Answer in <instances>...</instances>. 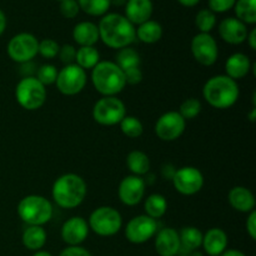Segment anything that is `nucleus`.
Masks as SVG:
<instances>
[{
    "instance_id": "obj_6",
    "label": "nucleus",
    "mask_w": 256,
    "mask_h": 256,
    "mask_svg": "<svg viewBox=\"0 0 256 256\" xmlns=\"http://www.w3.org/2000/svg\"><path fill=\"white\" fill-rule=\"evenodd\" d=\"M15 98L20 106L34 112L46 102V89L35 76H24L15 88Z\"/></svg>"
},
{
    "instance_id": "obj_19",
    "label": "nucleus",
    "mask_w": 256,
    "mask_h": 256,
    "mask_svg": "<svg viewBox=\"0 0 256 256\" xmlns=\"http://www.w3.org/2000/svg\"><path fill=\"white\" fill-rule=\"evenodd\" d=\"M228 235L220 228H212L202 234V244L205 252L209 256H220L226 250Z\"/></svg>"
},
{
    "instance_id": "obj_39",
    "label": "nucleus",
    "mask_w": 256,
    "mask_h": 256,
    "mask_svg": "<svg viewBox=\"0 0 256 256\" xmlns=\"http://www.w3.org/2000/svg\"><path fill=\"white\" fill-rule=\"evenodd\" d=\"M59 58L62 60V62H64L65 65L75 64V56H76V49H75L72 45L66 44L60 46L59 50Z\"/></svg>"
},
{
    "instance_id": "obj_46",
    "label": "nucleus",
    "mask_w": 256,
    "mask_h": 256,
    "mask_svg": "<svg viewBox=\"0 0 256 256\" xmlns=\"http://www.w3.org/2000/svg\"><path fill=\"white\" fill-rule=\"evenodd\" d=\"M5 28H6V16H5L4 12L0 9V36H2V32H4Z\"/></svg>"
},
{
    "instance_id": "obj_3",
    "label": "nucleus",
    "mask_w": 256,
    "mask_h": 256,
    "mask_svg": "<svg viewBox=\"0 0 256 256\" xmlns=\"http://www.w3.org/2000/svg\"><path fill=\"white\" fill-rule=\"evenodd\" d=\"M240 95L239 85L226 75H216L205 82L202 96L215 109H228L238 102Z\"/></svg>"
},
{
    "instance_id": "obj_49",
    "label": "nucleus",
    "mask_w": 256,
    "mask_h": 256,
    "mask_svg": "<svg viewBox=\"0 0 256 256\" xmlns=\"http://www.w3.org/2000/svg\"><path fill=\"white\" fill-rule=\"evenodd\" d=\"M128 0H110V4H114L116 6H122V5L126 4Z\"/></svg>"
},
{
    "instance_id": "obj_29",
    "label": "nucleus",
    "mask_w": 256,
    "mask_h": 256,
    "mask_svg": "<svg viewBox=\"0 0 256 256\" xmlns=\"http://www.w3.org/2000/svg\"><path fill=\"white\" fill-rule=\"evenodd\" d=\"M115 64L122 70V72H126L129 69H134V68H140L142 64V59H140V55L136 50H134L132 48H124V49H120L118 52L116 58H115Z\"/></svg>"
},
{
    "instance_id": "obj_1",
    "label": "nucleus",
    "mask_w": 256,
    "mask_h": 256,
    "mask_svg": "<svg viewBox=\"0 0 256 256\" xmlns=\"http://www.w3.org/2000/svg\"><path fill=\"white\" fill-rule=\"evenodd\" d=\"M99 39L112 49H124L136 39L135 26L120 14H108L100 20Z\"/></svg>"
},
{
    "instance_id": "obj_45",
    "label": "nucleus",
    "mask_w": 256,
    "mask_h": 256,
    "mask_svg": "<svg viewBox=\"0 0 256 256\" xmlns=\"http://www.w3.org/2000/svg\"><path fill=\"white\" fill-rule=\"evenodd\" d=\"M248 42L252 50H256V29H252V32H248Z\"/></svg>"
},
{
    "instance_id": "obj_22",
    "label": "nucleus",
    "mask_w": 256,
    "mask_h": 256,
    "mask_svg": "<svg viewBox=\"0 0 256 256\" xmlns=\"http://www.w3.org/2000/svg\"><path fill=\"white\" fill-rule=\"evenodd\" d=\"M229 202L236 212H252L255 210L256 200L254 194L245 186H235L229 192Z\"/></svg>"
},
{
    "instance_id": "obj_40",
    "label": "nucleus",
    "mask_w": 256,
    "mask_h": 256,
    "mask_svg": "<svg viewBox=\"0 0 256 256\" xmlns=\"http://www.w3.org/2000/svg\"><path fill=\"white\" fill-rule=\"evenodd\" d=\"M236 0H209V8L212 12H225L232 9Z\"/></svg>"
},
{
    "instance_id": "obj_15",
    "label": "nucleus",
    "mask_w": 256,
    "mask_h": 256,
    "mask_svg": "<svg viewBox=\"0 0 256 256\" xmlns=\"http://www.w3.org/2000/svg\"><path fill=\"white\" fill-rule=\"evenodd\" d=\"M145 186H146V182L142 176H136V175L125 176L118 189L120 202L128 206H135L144 198Z\"/></svg>"
},
{
    "instance_id": "obj_41",
    "label": "nucleus",
    "mask_w": 256,
    "mask_h": 256,
    "mask_svg": "<svg viewBox=\"0 0 256 256\" xmlns=\"http://www.w3.org/2000/svg\"><path fill=\"white\" fill-rule=\"evenodd\" d=\"M125 75V82L126 84L130 85H136L142 82V72L140 68H134V69H129L124 72Z\"/></svg>"
},
{
    "instance_id": "obj_5",
    "label": "nucleus",
    "mask_w": 256,
    "mask_h": 256,
    "mask_svg": "<svg viewBox=\"0 0 256 256\" xmlns=\"http://www.w3.org/2000/svg\"><path fill=\"white\" fill-rule=\"evenodd\" d=\"M18 215L28 225L42 226L52 218V205L42 195H28L18 204Z\"/></svg>"
},
{
    "instance_id": "obj_44",
    "label": "nucleus",
    "mask_w": 256,
    "mask_h": 256,
    "mask_svg": "<svg viewBox=\"0 0 256 256\" xmlns=\"http://www.w3.org/2000/svg\"><path fill=\"white\" fill-rule=\"evenodd\" d=\"M175 172H176V169H175V168L172 166V164H166V165H164V166H162V178H165V179L172 180V176H174Z\"/></svg>"
},
{
    "instance_id": "obj_32",
    "label": "nucleus",
    "mask_w": 256,
    "mask_h": 256,
    "mask_svg": "<svg viewBox=\"0 0 256 256\" xmlns=\"http://www.w3.org/2000/svg\"><path fill=\"white\" fill-rule=\"evenodd\" d=\"M79 8L92 16H102L109 10L110 0H78Z\"/></svg>"
},
{
    "instance_id": "obj_50",
    "label": "nucleus",
    "mask_w": 256,
    "mask_h": 256,
    "mask_svg": "<svg viewBox=\"0 0 256 256\" xmlns=\"http://www.w3.org/2000/svg\"><path fill=\"white\" fill-rule=\"evenodd\" d=\"M249 119H250V122H255V119H256V109H255V106L252 108V112H250V114H249Z\"/></svg>"
},
{
    "instance_id": "obj_13",
    "label": "nucleus",
    "mask_w": 256,
    "mask_h": 256,
    "mask_svg": "<svg viewBox=\"0 0 256 256\" xmlns=\"http://www.w3.org/2000/svg\"><path fill=\"white\" fill-rule=\"evenodd\" d=\"M186 120L178 112H168L158 119L155 134L162 142H174L185 132Z\"/></svg>"
},
{
    "instance_id": "obj_34",
    "label": "nucleus",
    "mask_w": 256,
    "mask_h": 256,
    "mask_svg": "<svg viewBox=\"0 0 256 256\" xmlns=\"http://www.w3.org/2000/svg\"><path fill=\"white\" fill-rule=\"evenodd\" d=\"M215 24H216V16H215V12H212V10L202 9L196 14L195 25L200 30V32L209 34L214 29Z\"/></svg>"
},
{
    "instance_id": "obj_24",
    "label": "nucleus",
    "mask_w": 256,
    "mask_h": 256,
    "mask_svg": "<svg viewBox=\"0 0 256 256\" xmlns=\"http://www.w3.org/2000/svg\"><path fill=\"white\" fill-rule=\"evenodd\" d=\"M180 254L186 255L199 249L202 244V232L198 228H182L179 232Z\"/></svg>"
},
{
    "instance_id": "obj_26",
    "label": "nucleus",
    "mask_w": 256,
    "mask_h": 256,
    "mask_svg": "<svg viewBox=\"0 0 256 256\" xmlns=\"http://www.w3.org/2000/svg\"><path fill=\"white\" fill-rule=\"evenodd\" d=\"M135 32L140 42H145V44H154L162 39V28L158 22L148 20V22L140 24L138 29H135Z\"/></svg>"
},
{
    "instance_id": "obj_52",
    "label": "nucleus",
    "mask_w": 256,
    "mask_h": 256,
    "mask_svg": "<svg viewBox=\"0 0 256 256\" xmlns=\"http://www.w3.org/2000/svg\"><path fill=\"white\" fill-rule=\"evenodd\" d=\"M189 256H202V254L200 252H198V250H195V252H190Z\"/></svg>"
},
{
    "instance_id": "obj_11",
    "label": "nucleus",
    "mask_w": 256,
    "mask_h": 256,
    "mask_svg": "<svg viewBox=\"0 0 256 256\" xmlns=\"http://www.w3.org/2000/svg\"><path fill=\"white\" fill-rule=\"evenodd\" d=\"M192 54L199 64L212 66L216 62L219 56V48L216 40L206 32H199L192 40Z\"/></svg>"
},
{
    "instance_id": "obj_42",
    "label": "nucleus",
    "mask_w": 256,
    "mask_h": 256,
    "mask_svg": "<svg viewBox=\"0 0 256 256\" xmlns=\"http://www.w3.org/2000/svg\"><path fill=\"white\" fill-rule=\"evenodd\" d=\"M59 256H92V254L82 246H68L60 252Z\"/></svg>"
},
{
    "instance_id": "obj_51",
    "label": "nucleus",
    "mask_w": 256,
    "mask_h": 256,
    "mask_svg": "<svg viewBox=\"0 0 256 256\" xmlns=\"http://www.w3.org/2000/svg\"><path fill=\"white\" fill-rule=\"evenodd\" d=\"M32 256H52L50 252H42V250H39V252H35V254Z\"/></svg>"
},
{
    "instance_id": "obj_48",
    "label": "nucleus",
    "mask_w": 256,
    "mask_h": 256,
    "mask_svg": "<svg viewBox=\"0 0 256 256\" xmlns=\"http://www.w3.org/2000/svg\"><path fill=\"white\" fill-rule=\"evenodd\" d=\"M178 2H179L182 5H184V6L192 8V6H195L200 0H178Z\"/></svg>"
},
{
    "instance_id": "obj_28",
    "label": "nucleus",
    "mask_w": 256,
    "mask_h": 256,
    "mask_svg": "<svg viewBox=\"0 0 256 256\" xmlns=\"http://www.w3.org/2000/svg\"><path fill=\"white\" fill-rule=\"evenodd\" d=\"M145 215L152 219H160L165 215L168 210V202L162 194H152L146 198L144 202Z\"/></svg>"
},
{
    "instance_id": "obj_33",
    "label": "nucleus",
    "mask_w": 256,
    "mask_h": 256,
    "mask_svg": "<svg viewBox=\"0 0 256 256\" xmlns=\"http://www.w3.org/2000/svg\"><path fill=\"white\" fill-rule=\"evenodd\" d=\"M120 129H122V134L130 139H136V138L142 136V132H144L142 122L135 116H125L120 122Z\"/></svg>"
},
{
    "instance_id": "obj_17",
    "label": "nucleus",
    "mask_w": 256,
    "mask_h": 256,
    "mask_svg": "<svg viewBox=\"0 0 256 256\" xmlns=\"http://www.w3.org/2000/svg\"><path fill=\"white\" fill-rule=\"evenodd\" d=\"M155 235V250L160 256H176L180 254V238L176 230L172 228H164Z\"/></svg>"
},
{
    "instance_id": "obj_25",
    "label": "nucleus",
    "mask_w": 256,
    "mask_h": 256,
    "mask_svg": "<svg viewBox=\"0 0 256 256\" xmlns=\"http://www.w3.org/2000/svg\"><path fill=\"white\" fill-rule=\"evenodd\" d=\"M46 232L42 226L30 225L24 230L22 236V245L32 252H39L46 244Z\"/></svg>"
},
{
    "instance_id": "obj_20",
    "label": "nucleus",
    "mask_w": 256,
    "mask_h": 256,
    "mask_svg": "<svg viewBox=\"0 0 256 256\" xmlns=\"http://www.w3.org/2000/svg\"><path fill=\"white\" fill-rule=\"evenodd\" d=\"M125 5V18L132 25H140L150 20L152 14V0H128Z\"/></svg>"
},
{
    "instance_id": "obj_10",
    "label": "nucleus",
    "mask_w": 256,
    "mask_h": 256,
    "mask_svg": "<svg viewBox=\"0 0 256 256\" xmlns=\"http://www.w3.org/2000/svg\"><path fill=\"white\" fill-rule=\"evenodd\" d=\"M86 82V72L78 66L76 64H70L65 65L62 70L58 72L55 84H56L58 90L62 95L72 96V95L79 94L84 90Z\"/></svg>"
},
{
    "instance_id": "obj_35",
    "label": "nucleus",
    "mask_w": 256,
    "mask_h": 256,
    "mask_svg": "<svg viewBox=\"0 0 256 256\" xmlns=\"http://www.w3.org/2000/svg\"><path fill=\"white\" fill-rule=\"evenodd\" d=\"M200 112H202V102H200V100L195 99V98H189V99L182 102L180 110L178 112L185 120H190L196 118L200 114Z\"/></svg>"
},
{
    "instance_id": "obj_30",
    "label": "nucleus",
    "mask_w": 256,
    "mask_h": 256,
    "mask_svg": "<svg viewBox=\"0 0 256 256\" xmlns=\"http://www.w3.org/2000/svg\"><path fill=\"white\" fill-rule=\"evenodd\" d=\"M100 62V54L94 46H80L76 50L75 64L82 69H92Z\"/></svg>"
},
{
    "instance_id": "obj_18",
    "label": "nucleus",
    "mask_w": 256,
    "mask_h": 256,
    "mask_svg": "<svg viewBox=\"0 0 256 256\" xmlns=\"http://www.w3.org/2000/svg\"><path fill=\"white\" fill-rule=\"evenodd\" d=\"M246 24L236 18H226L219 25V34L224 42L232 45H239L248 38Z\"/></svg>"
},
{
    "instance_id": "obj_43",
    "label": "nucleus",
    "mask_w": 256,
    "mask_h": 256,
    "mask_svg": "<svg viewBox=\"0 0 256 256\" xmlns=\"http://www.w3.org/2000/svg\"><path fill=\"white\" fill-rule=\"evenodd\" d=\"M246 232L252 240H256V212L252 210L249 212V216L246 219Z\"/></svg>"
},
{
    "instance_id": "obj_53",
    "label": "nucleus",
    "mask_w": 256,
    "mask_h": 256,
    "mask_svg": "<svg viewBox=\"0 0 256 256\" xmlns=\"http://www.w3.org/2000/svg\"><path fill=\"white\" fill-rule=\"evenodd\" d=\"M176 256H188V255H176Z\"/></svg>"
},
{
    "instance_id": "obj_23",
    "label": "nucleus",
    "mask_w": 256,
    "mask_h": 256,
    "mask_svg": "<svg viewBox=\"0 0 256 256\" xmlns=\"http://www.w3.org/2000/svg\"><path fill=\"white\" fill-rule=\"evenodd\" d=\"M72 39L80 46H94L99 40L98 25L92 22H82L72 29Z\"/></svg>"
},
{
    "instance_id": "obj_37",
    "label": "nucleus",
    "mask_w": 256,
    "mask_h": 256,
    "mask_svg": "<svg viewBox=\"0 0 256 256\" xmlns=\"http://www.w3.org/2000/svg\"><path fill=\"white\" fill-rule=\"evenodd\" d=\"M60 46L55 40L52 39H44L39 42V52L38 54L42 55L45 59H52L59 54Z\"/></svg>"
},
{
    "instance_id": "obj_36",
    "label": "nucleus",
    "mask_w": 256,
    "mask_h": 256,
    "mask_svg": "<svg viewBox=\"0 0 256 256\" xmlns=\"http://www.w3.org/2000/svg\"><path fill=\"white\" fill-rule=\"evenodd\" d=\"M58 76V69L52 64H44L38 69L36 79L42 82L44 86L54 84Z\"/></svg>"
},
{
    "instance_id": "obj_21",
    "label": "nucleus",
    "mask_w": 256,
    "mask_h": 256,
    "mask_svg": "<svg viewBox=\"0 0 256 256\" xmlns=\"http://www.w3.org/2000/svg\"><path fill=\"white\" fill-rule=\"evenodd\" d=\"M250 70H252L250 58L242 52H235V54L230 55L225 62V72H226L225 75L235 82L246 76Z\"/></svg>"
},
{
    "instance_id": "obj_54",
    "label": "nucleus",
    "mask_w": 256,
    "mask_h": 256,
    "mask_svg": "<svg viewBox=\"0 0 256 256\" xmlns=\"http://www.w3.org/2000/svg\"><path fill=\"white\" fill-rule=\"evenodd\" d=\"M59 2H62V0H59Z\"/></svg>"
},
{
    "instance_id": "obj_27",
    "label": "nucleus",
    "mask_w": 256,
    "mask_h": 256,
    "mask_svg": "<svg viewBox=\"0 0 256 256\" xmlns=\"http://www.w3.org/2000/svg\"><path fill=\"white\" fill-rule=\"evenodd\" d=\"M126 165L132 175L142 176V175L149 174L150 159L145 152H140V150H132L128 154Z\"/></svg>"
},
{
    "instance_id": "obj_12",
    "label": "nucleus",
    "mask_w": 256,
    "mask_h": 256,
    "mask_svg": "<svg viewBox=\"0 0 256 256\" xmlns=\"http://www.w3.org/2000/svg\"><path fill=\"white\" fill-rule=\"evenodd\" d=\"M172 182L175 190L182 195H195L204 186L202 172L194 166H184L178 169Z\"/></svg>"
},
{
    "instance_id": "obj_38",
    "label": "nucleus",
    "mask_w": 256,
    "mask_h": 256,
    "mask_svg": "<svg viewBox=\"0 0 256 256\" xmlns=\"http://www.w3.org/2000/svg\"><path fill=\"white\" fill-rule=\"evenodd\" d=\"M79 4L76 0H62L60 2V12L62 16L68 18V19H72L79 14Z\"/></svg>"
},
{
    "instance_id": "obj_9",
    "label": "nucleus",
    "mask_w": 256,
    "mask_h": 256,
    "mask_svg": "<svg viewBox=\"0 0 256 256\" xmlns=\"http://www.w3.org/2000/svg\"><path fill=\"white\" fill-rule=\"evenodd\" d=\"M8 55L15 62L25 64L34 59L39 52V40L30 32H20L10 39L6 48Z\"/></svg>"
},
{
    "instance_id": "obj_14",
    "label": "nucleus",
    "mask_w": 256,
    "mask_h": 256,
    "mask_svg": "<svg viewBox=\"0 0 256 256\" xmlns=\"http://www.w3.org/2000/svg\"><path fill=\"white\" fill-rule=\"evenodd\" d=\"M158 232L156 220L148 215H139L130 220L125 228V236L132 244H144Z\"/></svg>"
},
{
    "instance_id": "obj_4",
    "label": "nucleus",
    "mask_w": 256,
    "mask_h": 256,
    "mask_svg": "<svg viewBox=\"0 0 256 256\" xmlns=\"http://www.w3.org/2000/svg\"><path fill=\"white\" fill-rule=\"evenodd\" d=\"M92 82L98 92L104 96H115L124 90V72L114 62H99L92 72Z\"/></svg>"
},
{
    "instance_id": "obj_16",
    "label": "nucleus",
    "mask_w": 256,
    "mask_h": 256,
    "mask_svg": "<svg viewBox=\"0 0 256 256\" xmlns=\"http://www.w3.org/2000/svg\"><path fill=\"white\" fill-rule=\"evenodd\" d=\"M89 225L82 216L68 219L62 226V239L69 246H80L89 235Z\"/></svg>"
},
{
    "instance_id": "obj_47",
    "label": "nucleus",
    "mask_w": 256,
    "mask_h": 256,
    "mask_svg": "<svg viewBox=\"0 0 256 256\" xmlns=\"http://www.w3.org/2000/svg\"><path fill=\"white\" fill-rule=\"evenodd\" d=\"M220 256H246L244 252H239V250H225Z\"/></svg>"
},
{
    "instance_id": "obj_8",
    "label": "nucleus",
    "mask_w": 256,
    "mask_h": 256,
    "mask_svg": "<svg viewBox=\"0 0 256 256\" xmlns=\"http://www.w3.org/2000/svg\"><path fill=\"white\" fill-rule=\"evenodd\" d=\"M126 116L125 104L116 96H102L92 108V118L95 122L105 126L120 124Z\"/></svg>"
},
{
    "instance_id": "obj_31",
    "label": "nucleus",
    "mask_w": 256,
    "mask_h": 256,
    "mask_svg": "<svg viewBox=\"0 0 256 256\" xmlns=\"http://www.w3.org/2000/svg\"><path fill=\"white\" fill-rule=\"evenodd\" d=\"M234 6L236 19H239L244 24H255L256 0H238Z\"/></svg>"
},
{
    "instance_id": "obj_2",
    "label": "nucleus",
    "mask_w": 256,
    "mask_h": 256,
    "mask_svg": "<svg viewBox=\"0 0 256 256\" xmlns=\"http://www.w3.org/2000/svg\"><path fill=\"white\" fill-rule=\"evenodd\" d=\"M86 182L76 174H64L55 180L52 195L58 206L62 209L78 208L86 196Z\"/></svg>"
},
{
    "instance_id": "obj_7",
    "label": "nucleus",
    "mask_w": 256,
    "mask_h": 256,
    "mask_svg": "<svg viewBox=\"0 0 256 256\" xmlns=\"http://www.w3.org/2000/svg\"><path fill=\"white\" fill-rule=\"evenodd\" d=\"M88 225L99 236H112L122 229V219L114 208L100 206L90 214Z\"/></svg>"
}]
</instances>
